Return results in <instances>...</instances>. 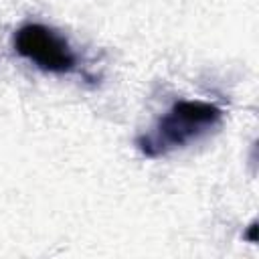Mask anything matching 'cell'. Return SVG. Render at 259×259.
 Listing matches in <instances>:
<instances>
[{"label": "cell", "instance_id": "cell-1", "mask_svg": "<svg viewBox=\"0 0 259 259\" xmlns=\"http://www.w3.org/2000/svg\"><path fill=\"white\" fill-rule=\"evenodd\" d=\"M223 119V111L206 101H176L166 115H162L156 127L138 138V148L150 156H164L176 148L198 140L217 127Z\"/></svg>", "mask_w": 259, "mask_h": 259}, {"label": "cell", "instance_id": "cell-2", "mask_svg": "<svg viewBox=\"0 0 259 259\" xmlns=\"http://www.w3.org/2000/svg\"><path fill=\"white\" fill-rule=\"evenodd\" d=\"M14 49L20 57L49 73H69L75 67V55L69 42L45 24H24L14 34Z\"/></svg>", "mask_w": 259, "mask_h": 259}]
</instances>
